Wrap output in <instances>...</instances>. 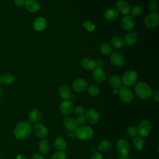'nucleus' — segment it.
Here are the masks:
<instances>
[{"instance_id":"f257e3e1","label":"nucleus","mask_w":159,"mask_h":159,"mask_svg":"<svg viewBox=\"0 0 159 159\" xmlns=\"http://www.w3.org/2000/svg\"><path fill=\"white\" fill-rule=\"evenodd\" d=\"M32 131L31 125L27 122H21L15 127L14 134L16 139L22 140L27 138Z\"/></svg>"},{"instance_id":"f03ea898","label":"nucleus","mask_w":159,"mask_h":159,"mask_svg":"<svg viewBox=\"0 0 159 159\" xmlns=\"http://www.w3.org/2000/svg\"><path fill=\"white\" fill-rule=\"evenodd\" d=\"M135 92L137 96L142 99H147L152 94L150 86L144 82H139L135 85Z\"/></svg>"},{"instance_id":"7ed1b4c3","label":"nucleus","mask_w":159,"mask_h":159,"mask_svg":"<svg viewBox=\"0 0 159 159\" xmlns=\"http://www.w3.org/2000/svg\"><path fill=\"white\" fill-rule=\"evenodd\" d=\"M75 135L81 140H88L93 137V130L89 126L82 125L77 127Z\"/></svg>"},{"instance_id":"20e7f679","label":"nucleus","mask_w":159,"mask_h":159,"mask_svg":"<svg viewBox=\"0 0 159 159\" xmlns=\"http://www.w3.org/2000/svg\"><path fill=\"white\" fill-rule=\"evenodd\" d=\"M137 80V74L134 70H128L125 71L122 77V83L127 86H131L135 84Z\"/></svg>"},{"instance_id":"39448f33","label":"nucleus","mask_w":159,"mask_h":159,"mask_svg":"<svg viewBox=\"0 0 159 159\" xmlns=\"http://www.w3.org/2000/svg\"><path fill=\"white\" fill-rule=\"evenodd\" d=\"M120 99L125 103H130L134 99V94L132 91L126 86H122L119 91Z\"/></svg>"},{"instance_id":"423d86ee","label":"nucleus","mask_w":159,"mask_h":159,"mask_svg":"<svg viewBox=\"0 0 159 159\" xmlns=\"http://www.w3.org/2000/svg\"><path fill=\"white\" fill-rule=\"evenodd\" d=\"M158 24L159 14L157 12H152L147 15L145 18V24L150 29H153L157 27Z\"/></svg>"},{"instance_id":"0eeeda50","label":"nucleus","mask_w":159,"mask_h":159,"mask_svg":"<svg viewBox=\"0 0 159 159\" xmlns=\"http://www.w3.org/2000/svg\"><path fill=\"white\" fill-rule=\"evenodd\" d=\"M137 129V134L140 137H146L150 133L152 129L151 124L149 121L144 120L139 124L138 128Z\"/></svg>"},{"instance_id":"6e6552de","label":"nucleus","mask_w":159,"mask_h":159,"mask_svg":"<svg viewBox=\"0 0 159 159\" xmlns=\"http://www.w3.org/2000/svg\"><path fill=\"white\" fill-rule=\"evenodd\" d=\"M116 148L120 155H127L130 152V145L129 142L123 139L118 140Z\"/></svg>"},{"instance_id":"1a4fd4ad","label":"nucleus","mask_w":159,"mask_h":159,"mask_svg":"<svg viewBox=\"0 0 159 159\" xmlns=\"http://www.w3.org/2000/svg\"><path fill=\"white\" fill-rule=\"evenodd\" d=\"M88 87V82L83 78H77L72 83V89L75 92H83Z\"/></svg>"},{"instance_id":"9d476101","label":"nucleus","mask_w":159,"mask_h":159,"mask_svg":"<svg viewBox=\"0 0 159 159\" xmlns=\"http://www.w3.org/2000/svg\"><path fill=\"white\" fill-rule=\"evenodd\" d=\"M73 104L69 100H65L60 106V111L64 116L70 115L73 111Z\"/></svg>"},{"instance_id":"9b49d317","label":"nucleus","mask_w":159,"mask_h":159,"mask_svg":"<svg viewBox=\"0 0 159 159\" xmlns=\"http://www.w3.org/2000/svg\"><path fill=\"white\" fill-rule=\"evenodd\" d=\"M33 130L36 136L39 138H44L48 134L47 128L42 123H36L34 125Z\"/></svg>"},{"instance_id":"f8f14e48","label":"nucleus","mask_w":159,"mask_h":159,"mask_svg":"<svg viewBox=\"0 0 159 159\" xmlns=\"http://www.w3.org/2000/svg\"><path fill=\"white\" fill-rule=\"evenodd\" d=\"M135 22L134 19L130 16H126L122 19L121 26L123 29L126 31H129L133 29L135 27Z\"/></svg>"},{"instance_id":"ddd939ff","label":"nucleus","mask_w":159,"mask_h":159,"mask_svg":"<svg viewBox=\"0 0 159 159\" xmlns=\"http://www.w3.org/2000/svg\"><path fill=\"white\" fill-rule=\"evenodd\" d=\"M86 119L91 124H96L99 120V114L98 112L93 108L88 109L85 116Z\"/></svg>"},{"instance_id":"4468645a","label":"nucleus","mask_w":159,"mask_h":159,"mask_svg":"<svg viewBox=\"0 0 159 159\" xmlns=\"http://www.w3.org/2000/svg\"><path fill=\"white\" fill-rule=\"evenodd\" d=\"M111 62L116 66H122L124 65L125 59L122 54L118 52H113L110 56Z\"/></svg>"},{"instance_id":"2eb2a0df","label":"nucleus","mask_w":159,"mask_h":159,"mask_svg":"<svg viewBox=\"0 0 159 159\" xmlns=\"http://www.w3.org/2000/svg\"><path fill=\"white\" fill-rule=\"evenodd\" d=\"M82 66L87 70H93L96 68V61L89 57H84L81 60Z\"/></svg>"},{"instance_id":"dca6fc26","label":"nucleus","mask_w":159,"mask_h":159,"mask_svg":"<svg viewBox=\"0 0 159 159\" xmlns=\"http://www.w3.org/2000/svg\"><path fill=\"white\" fill-rule=\"evenodd\" d=\"M94 80L97 83H102L106 78V73L102 68H97L93 73Z\"/></svg>"},{"instance_id":"f3484780","label":"nucleus","mask_w":159,"mask_h":159,"mask_svg":"<svg viewBox=\"0 0 159 159\" xmlns=\"http://www.w3.org/2000/svg\"><path fill=\"white\" fill-rule=\"evenodd\" d=\"M116 7L123 14H127L130 12V8L129 4L124 0H118L116 2Z\"/></svg>"},{"instance_id":"a211bd4d","label":"nucleus","mask_w":159,"mask_h":159,"mask_svg":"<svg viewBox=\"0 0 159 159\" xmlns=\"http://www.w3.org/2000/svg\"><path fill=\"white\" fill-rule=\"evenodd\" d=\"M25 6L27 10L30 12H36L40 9L39 2L37 0H26Z\"/></svg>"},{"instance_id":"6ab92c4d","label":"nucleus","mask_w":159,"mask_h":159,"mask_svg":"<svg viewBox=\"0 0 159 159\" xmlns=\"http://www.w3.org/2000/svg\"><path fill=\"white\" fill-rule=\"evenodd\" d=\"M63 123L64 126L66 127V129L70 131L76 130V129L78 127L75 119L71 117H65L63 121Z\"/></svg>"},{"instance_id":"aec40b11","label":"nucleus","mask_w":159,"mask_h":159,"mask_svg":"<svg viewBox=\"0 0 159 159\" xmlns=\"http://www.w3.org/2000/svg\"><path fill=\"white\" fill-rule=\"evenodd\" d=\"M47 25V20L43 17H38L34 22V28L37 31H42L44 30Z\"/></svg>"},{"instance_id":"412c9836","label":"nucleus","mask_w":159,"mask_h":159,"mask_svg":"<svg viewBox=\"0 0 159 159\" xmlns=\"http://www.w3.org/2000/svg\"><path fill=\"white\" fill-rule=\"evenodd\" d=\"M137 39H138V35L135 32H129L125 35L124 37V43L127 45H132L136 43V42L137 41Z\"/></svg>"},{"instance_id":"4be33fe9","label":"nucleus","mask_w":159,"mask_h":159,"mask_svg":"<svg viewBox=\"0 0 159 159\" xmlns=\"http://www.w3.org/2000/svg\"><path fill=\"white\" fill-rule=\"evenodd\" d=\"M58 94L61 98L67 99L71 94V89L66 85H61L58 89Z\"/></svg>"},{"instance_id":"5701e85b","label":"nucleus","mask_w":159,"mask_h":159,"mask_svg":"<svg viewBox=\"0 0 159 159\" xmlns=\"http://www.w3.org/2000/svg\"><path fill=\"white\" fill-rule=\"evenodd\" d=\"M109 83L111 86L115 88L119 89L122 87V81L120 78L116 75H112L109 77Z\"/></svg>"},{"instance_id":"b1692460","label":"nucleus","mask_w":159,"mask_h":159,"mask_svg":"<svg viewBox=\"0 0 159 159\" xmlns=\"http://www.w3.org/2000/svg\"><path fill=\"white\" fill-rule=\"evenodd\" d=\"M41 117V114L38 109H32L29 114V120L31 124L37 122Z\"/></svg>"},{"instance_id":"393cba45","label":"nucleus","mask_w":159,"mask_h":159,"mask_svg":"<svg viewBox=\"0 0 159 159\" xmlns=\"http://www.w3.org/2000/svg\"><path fill=\"white\" fill-rule=\"evenodd\" d=\"M39 150L43 155H47L49 152L50 146L48 141L47 139H42L39 142Z\"/></svg>"},{"instance_id":"a878e982","label":"nucleus","mask_w":159,"mask_h":159,"mask_svg":"<svg viewBox=\"0 0 159 159\" xmlns=\"http://www.w3.org/2000/svg\"><path fill=\"white\" fill-rule=\"evenodd\" d=\"M53 144L54 147L58 150H62L65 149L66 145L65 140L61 137H56L53 140Z\"/></svg>"},{"instance_id":"bb28decb","label":"nucleus","mask_w":159,"mask_h":159,"mask_svg":"<svg viewBox=\"0 0 159 159\" xmlns=\"http://www.w3.org/2000/svg\"><path fill=\"white\" fill-rule=\"evenodd\" d=\"M118 17V12L116 10L114 9H109L105 11L104 17L106 19L109 21L116 20Z\"/></svg>"},{"instance_id":"cd10ccee","label":"nucleus","mask_w":159,"mask_h":159,"mask_svg":"<svg viewBox=\"0 0 159 159\" xmlns=\"http://www.w3.org/2000/svg\"><path fill=\"white\" fill-rule=\"evenodd\" d=\"M133 145L136 150H142L145 147V141L140 137H135L133 140Z\"/></svg>"},{"instance_id":"c85d7f7f","label":"nucleus","mask_w":159,"mask_h":159,"mask_svg":"<svg viewBox=\"0 0 159 159\" xmlns=\"http://www.w3.org/2000/svg\"><path fill=\"white\" fill-rule=\"evenodd\" d=\"M111 147H112L111 143L109 140H104L101 141L99 143L98 146V149L101 152H106L110 150L111 148Z\"/></svg>"},{"instance_id":"c756f323","label":"nucleus","mask_w":159,"mask_h":159,"mask_svg":"<svg viewBox=\"0 0 159 159\" xmlns=\"http://www.w3.org/2000/svg\"><path fill=\"white\" fill-rule=\"evenodd\" d=\"M111 43L112 47H114L116 48H120L123 47L124 44V40H122V39L117 36L112 37L111 39Z\"/></svg>"},{"instance_id":"7c9ffc66","label":"nucleus","mask_w":159,"mask_h":159,"mask_svg":"<svg viewBox=\"0 0 159 159\" xmlns=\"http://www.w3.org/2000/svg\"><path fill=\"white\" fill-rule=\"evenodd\" d=\"M101 52L105 55H108L112 52V48L109 43L104 42L100 47Z\"/></svg>"},{"instance_id":"2f4dec72","label":"nucleus","mask_w":159,"mask_h":159,"mask_svg":"<svg viewBox=\"0 0 159 159\" xmlns=\"http://www.w3.org/2000/svg\"><path fill=\"white\" fill-rule=\"evenodd\" d=\"M130 16L133 18L138 17H139L142 13V9L140 6H134L132 8L131 10H130Z\"/></svg>"},{"instance_id":"473e14b6","label":"nucleus","mask_w":159,"mask_h":159,"mask_svg":"<svg viewBox=\"0 0 159 159\" xmlns=\"http://www.w3.org/2000/svg\"><path fill=\"white\" fill-rule=\"evenodd\" d=\"M99 89L94 85H90L87 87V92L91 96H96L99 93Z\"/></svg>"},{"instance_id":"72a5a7b5","label":"nucleus","mask_w":159,"mask_h":159,"mask_svg":"<svg viewBox=\"0 0 159 159\" xmlns=\"http://www.w3.org/2000/svg\"><path fill=\"white\" fill-rule=\"evenodd\" d=\"M14 78L11 74H6L1 77V81L5 84H11L14 82Z\"/></svg>"},{"instance_id":"f704fd0d","label":"nucleus","mask_w":159,"mask_h":159,"mask_svg":"<svg viewBox=\"0 0 159 159\" xmlns=\"http://www.w3.org/2000/svg\"><path fill=\"white\" fill-rule=\"evenodd\" d=\"M66 154L63 150H58V152H55L52 157V159H66Z\"/></svg>"},{"instance_id":"c9c22d12","label":"nucleus","mask_w":159,"mask_h":159,"mask_svg":"<svg viewBox=\"0 0 159 159\" xmlns=\"http://www.w3.org/2000/svg\"><path fill=\"white\" fill-rule=\"evenodd\" d=\"M73 110H74L75 114L78 116H83L85 113V108L84 106H83L81 105H78V106H75V108L73 109Z\"/></svg>"},{"instance_id":"e433bc0d","label":"nucleus","mask_w":159,"mask_h":159,"mask_svg":"<svg viewBox=\"0 0 159 159\" xmlns=\"http://www.w3.org/2000/svg\"><path fill=\"white\" fill-rule=\"evenodd\" d=\"M127 133L130 137H136L137 134V129L134 126H129L127 129Z\"/></svg>"},{"instance_id":"4c0bfd02","label":"nucleus","mask_w":159,"mask_h":159,"mask_svg":"<svg viewBox=\"0 0 159 159\" xmlns=\"http://www.w3.org/2000/svg\"><path fill=\"white\" fill-rule=\"evenodd\" d=\"M148 9L152 12H156L158 10V4L155 0H151L148 4Z\"/></svg>"},{"instance_id":"58836bf2","label":"nucleus","mask_w":159,"mask_h":159,"mask_svg":"<svg viewBox=\"0 0 159 159\" xmlns=\"http://www.w3.org/2000/svg\"><path fill=\"white\" fill-rule=\"evenodd\" d=\"M86 117L84 115L78 116L75 119V121H76V123L77 125H79V126L84 125V124L86 122Z\"/></svg>"},{"instance_id":"ea45409f","label":"nucleus","mask_w":159,"mask_h":159,"mask_svg":"<svg viewBox=\"0 0 159 159\" xmlns=\"http://www.w3.org/2000/svg\"><path fill=\"white\" fill-rule=\"evenodd\" d=\"M90 159H103V156L100 152H95L92 154Z\"/></svg>"},{"instance_id":"a19ab883","label":"nucleus","mask_w":159,"mask_h":159,"mask_svg":"<svg viewBox=\"0 0 159 159\" xmlns=\"http://www.w3.org/2000/svg\"><path fill=\"white\" fill-rule=\"evenodd\" d=\"M25 0H14L15 4L18 7H22L25 4Z\"/></svg>"},{"instance_id":"79ce46f5","label":"nucleus","mask_w":159,"mask_h":159,"mask_svg":"<svg viewBox=\"0 0 159 159\" xmlns=\"http://www.w3.org/2000/svg\"><path fill=\"white\" fill-rule=\"evenodd\" d=\"M95 61H96V67H98V68H102V66L104 65V63H103V61L102 60L97 59Z\"/></svg>"},{"instance_id":"37998d69","label":"nucleus","mask_w":159,"mask_h":159,"mask_svg":"<svg viewBox=\"0 0 159 159\" xmlns=\"http://www.w3.org/2000/svg\"><path fill=\"white\" fill-rule=\"evenodd\" d=\"M32 159H45V158L39 153H35L32 155Z\"/></svg>"},{"instance_id":"c03bdc74","label":"nucleus","mask_w":159,"mask_h":159,"mask_svg":"<svg viewBox=\"0 0 159 159\" xmlns=\"http://www.w3.org/2000/svg\"><path fill=\"white\" fill-rule=\"evenodd\" d=\"M153 98L157 102H159V91L158 90L155 91L153 93Z\"/></svg>"},{"instance_id":"a18cd8bd","label":"nucleus","mask_w":159,"mask_h":159,"mask_svg":"<svg viewBox=\"0 0 159 159\" xmlns=\"http://www.w3.org/2000/svg\"><path fill=\"white\" fill-rule=\"evenodd\" d=\"M68 99H70L69 101H70L71 102H73V101H76V96L75 95L71 94V95H70V98H69Z\"/></svg>"},{"instance_id":"49530a36","label":"nucleus","mask_w":159,"mask_h":159,"mask_svg":"<svg viewBox=\"0 0 159 159\" xmlns=\"http://www.w3.org/2000/svg\"><path fill=\"white\" fill-rule=\"evenodd\" d=\"M117 159H128V157L127 155H120L118 157Z\"/></svg>"},{"instance_id":"de8ad7c7","label":"nucleus","mask_w":159,"mask_h":159,"mask_svg":"<svg viewBox=\"0 0 159 159\" xmlns=\"http://www.w3.org/2000/svg\"><path fill=\"white\" fill-rule=\"evenodd\" d=\"M17 159H25V158L24 156H22V155H19L17 157Z\"/></svg>"},{"instance_id":"09e8293b","label":"nucleus","mask_w":159,"mask_h":159,"mask_svg":"<svg viewBox=\"0 0 159 159\" xmlns=\"http://www.w3.org/2000/svg\"><path fill=\"white\" fill-rule=\"evenodd\" d=\"M1 77H2V76L0 75V83L1 82Z\"/></svg>"}]
</instances>
